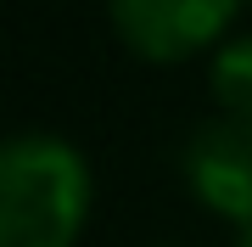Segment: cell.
I'll list each match as a JSON object with an SVG mask.
<instances>
[{"label":"cell","instance_id":"6da1fadb","mask_svg":"<svg viewBox=\"0 0 252 247\" xmlns=\"http://www.w3.org/2000/svg\"><path fill=\"white\" fill-rule=\"evenodd\" d=\"M90 197V157L67 135L17 129L0 146V247H73Z\"/></svg>","mask_w":252,"mask_h":247},{"label":"cell","instance_id":"7a4b0ae2","mask_svg":"<svg viewBox=\"0 0 252 247\" xmlns=\"http://www.w3.org/2000/svg\"><path fill=\"white\" fill-rule=\"evenodd\" d=\"M180 174L202 208L235 230V247H252V124L247 118H207L190 129Z\"/></svg>","mask_w":252,"mask_h":247},{"label":"cell","instance_id":"3957f363","mask_svg":"<svg viewBox=\"0 0 252 247\" xmlns=\"http://www.w3.org/2000/svg\"><path fill=\"white\" fill-rule=\"evenodd\" d=\"M241 0H107V17L135 56L146 62H180L207 45H224V28Z\"/></svg>","mask_w":252,"mask_h":247},{"label":"cell","instance_id":"277c9868","mask_svg":"<svg viewBox=\"0 0 252 247\" xmlns=\"http://www.w3.org/2000/svg\"><path fill=\"white\" fill-rule=\"evenodd\" d=\"M207 90H213L224 118L252 124V34H235L207 56Z\"/></svg>","mask_w":252,"mask_h":247}]
</instances>
